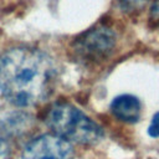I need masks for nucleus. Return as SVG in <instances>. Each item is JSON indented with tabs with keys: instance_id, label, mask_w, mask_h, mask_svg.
I'll return each instance as SVG.
<instances>
[{
	"instance_id": "20e7f679",
	"label": "nucleus",
	"mask_w": 159,
	"mask_h": 159,
	"mask_svg": "<svg viewBox=\"0 0 159 159\" xmlns=\"http://www.w3.org/2000/svg\"><path fill=\"white\" fill-rule=\"evenodd\" d=\"M70 142L55 135L43 134L31 140L24 149L22 159H73Z\"/></svg>"
},
{
	"instance_id": "f03ea898",
	"label": "nucleus",
	"mask_w": 159,
	"mask_h": 159,
	"mask_svg": "<svg viewBox=\"0 0 159 159\" xmlns=\"http://www.w3.org/2000/svg\"><path fill=\"white\" fill-rule=\"evenodd\" d=\"M46 123L55 135L77 144L92 145L104 135L99 124L70 103L53 104L47 112Z\"/></svg>"
},
{
	"instance_id": "6e6552de",
	"label": "nucleus",
	"mask_w": 159,
	"mask_h": 159,
	"mask_svg": "<svg viewBox=\"0 0 159 159\" xmlns=\"http://www.w3.org/2000/svg\"><path fill=\"white\" fill-rule=\"evenodd\" d=\"M150 20L159 29V0H155L150 9Z\"/></svg>"
},
{
	"instance_id": "39448f33",
	"label": "nucleus",
	"mask_w": 159,
	"mask_h": 159,
	"mask_svg": "<svg viewBox=\"0 0 159 159\" xmlns=\"http://www.w3.org/2000/svg\"><path fill=\"white\" fill-rule=\"evenodd\" d=\"M111 112L113 116L125 123H137L140 119L142 104L133 94H120L111 103Z\"/></svg>"
},
{
	"instance_id": "1a4fd4ad",
	"label": "nucleus",
	"mask_w": 159,
	"mask_h": 159,
	"mask_svg": "<svg viewBox=\"0 0 159 159\" xmlns=\"http://www.w3.org/2000/svg\"><path fill=\"white\" fill-rule=\"evenodd\" d=\"M6 158V148H5V144L0 137V159H5Z\"/></svg>"
},
{
	"instance_id": "0eeeda50",
	"label": "nucleus",
	"mask_w": 159,
	"mask_h": 159,
	"mask_svg": "<svg viewBox=\"0 0 159 159\" xmlns=\"http://www.w3.org/2000/svg\"><path fill=\"white\" fill-rule=\"evenodd\" d=\"M148 134L152 138H159V112H157L148 127Z\"/></svg>"
},
{
	"instance_id": "f257e3e1",
	"label": "nucleus",
	"mask_w": 159,
	"mask_h": 159,
	"mask_svg": "<svg viewBox=\"0 0 159 159\" xmlns=\"http://www.w3.org/2000/svg\"><path fill=\"white\" fill-rule=\"evenodd\" d=\"M55 81L56 66L40 50L19 47L0 57V91L15 106L29 107L45 101Z\"/></svg>"
},
{
	"instance_id": "7ed1b4c3",
	"label": "nucleus",
	"mask_w": 159,
	"mask_h": 159,
	"mask_svg": "<svg viewBox=\"0 0 159 159\" xmlns=\"http://www.w3.org/2000/svg\"><path fill=\"white\" fill-rule=\"evenodd\" d=\"M116 41L114 31L107 26L99 25L82 34L75 41L73 51L83 62H98L112 53Z\"/></svg>"
},
{
	"instance_id": "423d86ee",
	"label": "nucleus",
	"mask_w": 159,
	"mask_h": 159,
	"mask_svg": "<svg viewBox=\"0 0 159 159\" xmlns=\"http://www.w3.org/2000/svg\"><path fill=\"white\" fill-rule=\"evenodd\" d=\"M120 7L127 11V12H132V11H137L140 10L148 0H118Z\"/></svg>"
}]
</instances>
